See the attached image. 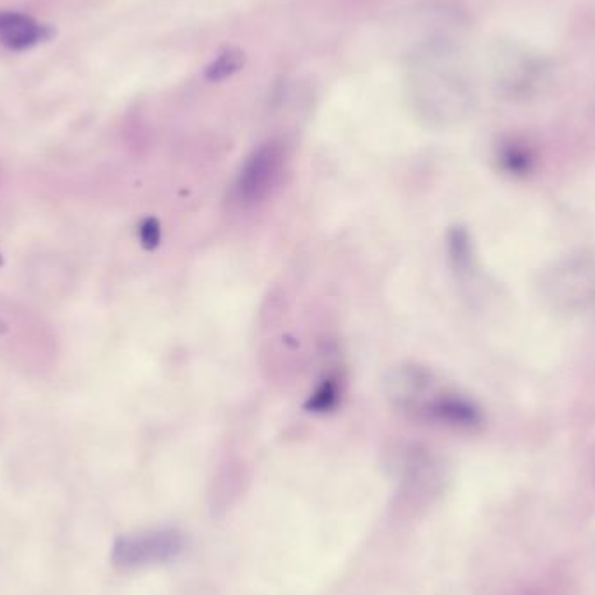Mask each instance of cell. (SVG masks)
Wrapping results in <instances>:
<instances>
[{
	"mask_svg": "<svg viewBox=\"0 0 595 595\" xmlns=\"http://www.w3.org/2000/svg\"><path fill=\"white\" fill-rule=\"evenodd\" d=\"M387 392L395 408L416 422L467 430L482 420L474 402L441 387L434 373L423 366L395 368L388 376Z\"/></svg>",
	"mask_w": 595,
	"mask_h": 595,
	"instance_id": "6da1fadb",
	"label": "cell"
},
{
	"mask_svg": "<svg viewBox=\"0 0 595 595\" xmlns=\"http://www.w3.org/2000/svg\"><path fill=\"white\" fill-rule=\"evenodd\" d=\"M288 148L270 140L253 150L235 176L230 199L239 208H255L267 201L281 185L288 168Z\"/></svg>",
	"mask_w": 595,
	"mask_h": 595,
	"instance_id": "7a4b0ae2",
	"label": "cell"
},
{
	"mask_svg": "<svg viewBox=\"0 0 595 595\" xmlns=\"http://www.w3.org/2000/svg\"><path fill=\"white\" fill-rule=\"evenodd\" d=\"M545 295L554 307L582 312L595 305V258L573 255L557 263L545 275Z\"/></svg>",
	"mask_w": 595,
	"mask_h": 595,
	"instance_id": "3957f363",
	"label": "cell"
},
{
	"mask_svg": "<svg viewBox=\"0 0 595 595\" xmlns=\"http://www.w3.org/2000/svg\"><path fill=\"white\" fill-rule=\"evenodd\" d=\"M183 549V536L176 529H154L119 536L112 549L115 568L138 569L173 559Z\"/></svg>",
	"mask_w": 595,
	"mask_h": 595,
	"instance_id": "277c9868",
	"label": "cell"
},
{
	"mask_svg": "<svg viewBox=\"0 0 595 595\" xmlns=\"http://www.w3.org/2000/svg\"><path fill=\"white\" fill-rule=\"evenodd\" d=\"M56 32L53 27L16 11H0V44L11 51H27L37 44L51 41Z\"/></svg>",
	"mask_w": 595,
	"mask_h": 595,
	"instance_id": "5b68a950",
	"label": "cell"
},
{
	"mask_svg": "<svg viewBox=\"0 0 595 595\" xmlns=\"http://www.w3.org/2000/svg\"><path fill=\"white\" fill-rule=\"evenodd\" d=\"M498 161L507 173L514 176H526L533 171L535 164V154L533 150L522 143V141L510 140L503 143L498 152Z\"/></svg>",
	"mask_w": 595,
	"mask_h": 595,
	"instance_id": "8992f818",
	"label": "cell"
},
{
	"mask_svg": "<svg viewBox=\"0 0 595 595\" xmlns=\"http://www.w3.org/2000/svg\"><path fill=\"white\" fill-rule=\"evenodd\" d=\"M341 378L338 375H329L322 380L314 394L310 395L307 402L308 411L312 413H329L338 406L341 397Z\"/></svg>",
	"mask_w": 595,
	"mask_h": 595,
	"instance_id": "52a82bcc",
	"label": "cell"
},
{
	"mask_svg": "<svg viewBox=\"0 0 595 595\" xmlns=\"http://www.w3.org/2000/svg\"><path fill=\"white\" fill-rule=\"evenodd\" d=\"M244 53L239 49H225L218 58H214L206 68V79L211 82L225 81L228 77L237 74L244 67Z\"/></svg>",
	"mask_w": 595,
	"mask_h": 595,
	"instance_id": "ba28073f",
	"label": "cell"
},
{
	"mask_svg": "<svg viewBox=\"0 0 595 595\" xmlns=\"http://www.w3.org/2000/svg\"><path fill=\"white\" fill-rule=\"evenodd\" d=\"M449 255L458 272H470L474 255L468 234L462 228H455L449 235Z\"/></svg>",
	"mask_w": 595,
	"mask_h": 595,
	"instance_id": "9c48e42d",
	"label": "cell"
},
{
	"mask_svg": "<svg viewBox=\"0 0 595 595\" xmlns=\"http://www.w3.org/2000/svg\"><path fill=\"white\" fill-rule=\"evenodd\" d=\"M141 244L147 249H154L161 242V227L154 218L143 221L140 227Z\"/></svg>",
	"mask_w": 595,
	"mask_h": 595,
	"instance_id": "30bf717a",
	"label": "cell"
}]
</instances>
